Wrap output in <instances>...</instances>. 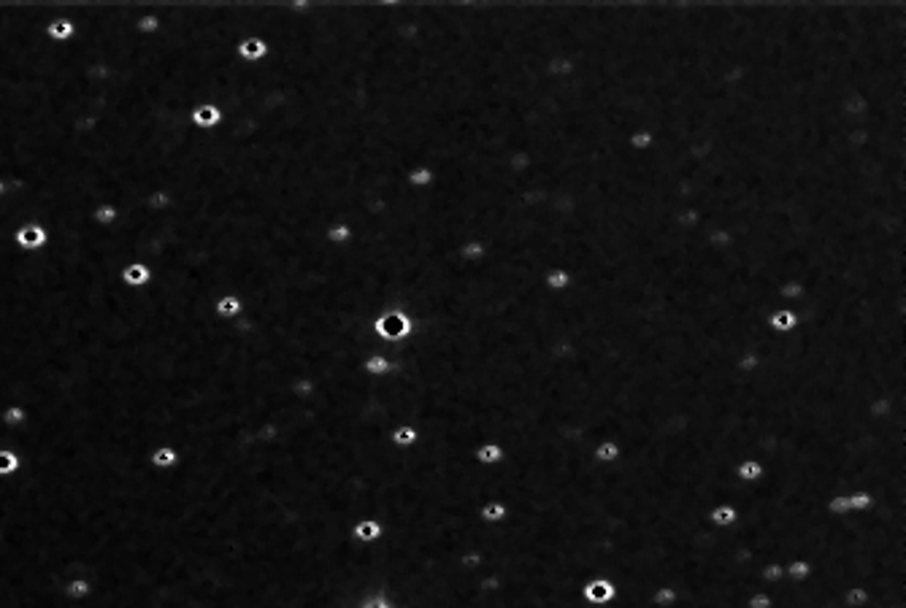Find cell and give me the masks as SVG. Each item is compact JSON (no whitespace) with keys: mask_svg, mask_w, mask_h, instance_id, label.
Here are the masks:
<instances>
[{"mask_svg":"<svg viewBox=\"0 0 906 608\" xmlns=\"http://www.w3.org/2000/svg\"><path fill=\"white\" fill-rule=\"evenodd\" d=\"M406 184L412 190H416V192H425V190H430L436 184V170L430 168V165H425V163L412 165V168L406 170Z\"/></svg>","mask_w":906,"mask_h":608,"instance_id":"11","label":"cell"},{"mask_svg":"<svg viewBox=\"0 0 906 608\" xmlns=\"http://www.w3.org/2000/svg\"><path fill=\"white\" fill-rule=\"evenodd\" d=\"M679 603V589L671 584H661L649 592V606L652 608H674Z\"/></svg>","mask_w":906,"mask_h":608,"instance_id":"21","label":"cell"},{"mask_svg":"<svg viewBox=\"0 0 906 608\" xmlns=\"http://www.w3.org/2000/svg\"><path fill=\"white\" fill-rule=\"evenodd\" d=\"M474 460H476V465H482V468H495V465H501V462L506 460V452L495 441H485V443H479L474 449Z\"/></svg>","mask_w":906,"mask_h":608,"instance_id":"12","label":"cell"},{"mask_svg":"<svg viewBox=\"0 0 906 608\" xmlns=\"http://www.w3.org/2000/svg\"><path fill=\"white\" fill-rule=\"evenodd\" d=\"M487 254H490V246H487V241H482V238H468V241H463L458 246V260L468 263V265L487 260Z\"/></svg>","mask_w":906,"mask_h":608,"instance_id":"10","label":"cell"},{"mask_svg":"<svg viewBox=\"0 0 906 608\" xmlns=\"http://www.w3.org/2000/svg\"><path fill=\"white\" fill-rule=\"evenodd\" d=\"M220 120H222V111L214 103H203V106H197L195 111H193V122H195L197 127H214Z\"/></svg>","mask_w":906,"mask_h":608,"instance_id":"23","label":"cell"},{"mask_svg":"<svg viewBox=\"0 0 906 608\" xmlns=\"http://www.w3.org/2000/svg\"><path fill=\"white\" fill-rule=\"evenodd\" d=\"M149 276H152V273H149V268L144 265V263H130V265L122 270V281L124 284H130V287H141V284H147Z\"/></svg>","mask_w":906,"mask_h":608,"instance_id":"26","label":"cell"},{"mask_svg":"<svg viewBox=\"0 0 906 608\" xmlns=\"http://www.w3.org/2000/svg\"><path fill=\"white\" fill-rule=\"evenodd\" d=\"M458 565H460L463 570H474V568L485 565V554H482V552H476V549H471V552H463V554L458 557Z\"/></svg>","mask_w":906,"mask_h":608,"instance_id":"31","label":"cell"},{"mask_svg":"<svg viewBox=\"0 0 906 608\" xmlns=\"http://www.w3.org/2000/svg\"><path fill=\"white\" fill-rule=\"evenodd\" d=\"M90 219H92L95 224H100V227H106V224H114V222L120 219V211H117L114 206H108V203H100V206L92 208Z\"/></svg>","mask_w":906,"mask_h":608,"instance_id":"28","label":"cell"},{"mask_svg":"<svg viewBox=\"0 0 906 608\" xmlns=\"http://www.w3.org/2000/svg\"><path fill=\"white\" fill-rule=\"evenodd\" d=\"M706 519H709L711 527H717V530H728V527H734L736 522H738V509H736L734 503H717V506H711L709 509Z\"/></svg>","mask_w":906,"mask_h":608,"instance_id":"9","label":"cell"},{"mask_svg":"<svg viewBox=\"0 0 906 608\" xmlns=\"http://www.w3.org/2000/svg\"><path fill=\"white\" fill-rule=\"evenodd\" d=\"M847 503H850V511H852V513H866V511H871L874 506H877L874 495H871V492H866V489L847 492Z\"/></svg>","mask_w":906,"mask_h":608,"instance_id":"25","label":"cell"},{"mask_svg":"<svg viewBox=\"0 0 906 608\" xmlns=\"http://www.w3.org/2000/svg\"><path fill=\"white\" fill-rule=\"evenodd\" d=\"M79 35V24L71 17H54L47 22V38L51 44H71Z\"/></svg>","mask_w":906,"mask_h":608,"instance_id":"6","label":"cell"},{"mask_svg":"<svg viewBox=\"0 0 906 608\" xmlns=\"http://www.w3.org/2000/svg\"><path fill=\"white\" fill-rule=\"evenodd\" d=\"M14 246L22 254H38L49 246V230L41 222H25L14 230Z\"/></svg>","mask_w":906,"mask_h":608,"instance_id":"2","label":"cell"},{"mask_svg":"<svg viewBox=\"0 0 906 608\" xmlns=\"http://www.w3.org/2000/svg\"><path fill=\"white\" fill-rule=\"evenodd\" d=\"M766 465L763 462H758V460H752V457H744V460H738L736 462V468H734V476L741 482V484H758V482H763L766 479Z\"/></svg>","mask_w":906,"mask_h":608,"instance_id":"7","label":"cell"},{"mask_svg":"<svg viewBox=\"0 0 906 608\" xmlns=\"http://www.w3.org/2000/svg\"><path fill=\"white\" fill-rule=\"evenodd\" d=\"M620 589L609 576H590L582 584V600L588 606H612Z\"/></svg>","mask_w":906,"mask_h":608,"instance_id":"3","label":"cell"},{"mask_svg":"<svg viewBox=\"0 0 906 608\" xmlns=\"http://www.w3.org/2000/svg\"><path fill=\"white\" fill-rule=\"evenodd\" d=\"M382 535H385V525L379 519H368V516L357 519L349 527V538L355 543H376V541H382Z\"/></svg>","mask_w":906,"mask_h":608,"instance_id":"5","label":"cell"},{"mask_svg":"<svg viewBox=\"0 0 906 608\" xmlns=\"http://www.w3.org/2000/svg\"><path fill=\"white\" fill-rule=\"evenodd\" d=\"M65 592H68L71 598H87V595H90V584L84 582V579H76V582H71L68 586H65Z\"/></svg>","mask_w":906,"mask_h":608,"instance_id":"35","label":"cell"},{"mask_svg":"<svg viewBox=\"0 0 906 608\" xmlns=\"http://www.w3.org/2000/svg\"><path fill=\"white\" fill-rule=\"evenodd\" d=\"M325 241L330 243V246H336V249L349 246V243L355 241V227L349 222H330L325 227Z\"/></svg>","mask_w":906,"mask_h":608,"instance_id":"15","label":"cell"},{"mask_svg":"<svg viewBox=\"0 0 906 608\" xmlns=\"http://www.w3.org/2000/svg\"><path fill=\"white\" fill-rule=\"evenodd\" d=\"M19 468V457L14 452H0V476H8Z\"/></svg>","mask_w":906,"mask_h":608,"instance_id":"32","label":"cell"},{"mask_svg":"<svg viewBox=\"0 0 906 608\" xmlns=\"http://www.w3.org/2000/svg\"><path fill=\"white\" fill-rule=\"evenodd\" d=\"M574 71H576V60H574L568 51H563V54H552V57L544 63V73H547L549 79H568Z\"/></svg>","mask_w":906,"mask_h":608,"instance_id":"13","label":"cell"},{"mask_svg":"<svg viewBox=\"0 0 906 608\" xmlns=\"http://www.w3.org/2000/svg\"><path fill=\"white\" fill-rule=\"evenodd\" d=\"M270 51V47L260 38V35H249L238 44V54L244 57L246 63H260L266 54Z\"/></svg>","mask_w":906,"mask_h":608,"instance_id":"17","label":"cell"},{"mask_svg":"<svg viewBox=\"0 0 906 608\" xmlns=\"http://www.w3.org/2000/svg\"><path fill=\"white\" fill-rule=\"evenodd\" d=\"M766 327L774 336H790L798 327V311L793 306H782V309H777V311H771L766 316Z\"/></svg>","mask_w":906,"mask_h":608,"instance_id":"4","label":"cell"},{"mask_svg":"<svg viewBox=\"0 0 906 608\" xmlns=\"http://www.w3.org/2000/svg\"><path fill=\"white\" fill-rule=\"evenodd\" d=\"M157 24H160V22H157V17H144V19L138 22V30H141V33H154V30H157Z\"/></svg>","mask_w":906,"mask_h":608,"instance_id":"38","label":"cell"},{"mask_svg":"<svg viewBox=\"0 0 906 608\" xmlns=\"http://www.w3.org/2000/svg\"><path fill=\"white\" fill-rule=\"evenodd\" d=\"M652 146H655V133H652L649 127H636V130L628 135V149L636 151V154L649 151Z\"/></svg>","mask_w":906,"mask_h":608,"instance_id":"22","label":"cell"},{"mask_svg":"<svg viewBox=\"0 0 906 608\" xmlns=\"http://www.w3.org/2000/svg\"><path fill=\"white\" fill-rule=\"evenodd\" d=\"M152 462H154V465H160V468H168V465H173V462H176V452H173V449H168V446H165V449H157V452L152 454Z\"/></svg>","mask_w":906,"mask_h":608,"instance_id":"34","label":"cell"},{"mask_svg":"<svg viewBox=\"0 0 906 608\" xmlns=\"http://www.w3.org/2000/svg\"><path fill=\"white\" fill-rule=\"evenodd\" d=\"M760 365H763V357H760L758 352H744V354L736 357L734 368L741 373V376H752V373H758L760 370Z\"/></svg>","mask_w":906,"mask_h":608,"instance_id":"27","label":"cell"},{"mask_svg":"<svg viewBox=\"0 0 906 608\" xmlns=\"http://www.w3.org/2000/svg\"><path fill=\"white\" fill-rule=\"evenodd\" d=\"M793 589V586H790ZM777 606V598L771 592H752L747 600H744V608H774Z\"/></svg>","mask_w":906,"mask_h":608,"instance_id":"29","label":"cell"},{"mask_svg":"<svg viewBox=\"0 0 906 608\" xmlns=\"http://www.w3.org/2000/svg\"><path fill=\"white\" fill-rule=\"evenodd\" d=\"M416 441H419V430H416L414 425H409V422H403V425H398V427H392V433H390V443L395 446V449H412L414 446Z\"/></svg>","mask_w":906,"mask_h":608,"instance_id":"20","label":"cell"},{"mask_svg":"<svg viewBox=\"0 0 906 608\" xmlns=\"http://www.w3.org/2000/svg\"><path fill=\"white\" fill-rule=\"evenodd\" d=\"M149 206H154V208H165V206H171V197L165 192H154L152 197H149Z\"/></svg>","mask_w":906,"mask_h":608,"instance_id":"37","label":"cell"},{"mask_svg":"<svg viewBox=\"0 0 906 608\" xmlns=\"http://www.w3.org/2000/svg\"><path fill=\"white\" fill-rule=\"evenodd\" d=\"M360 370H363V373H368V376H387V373H392V370H395V363H392L387 354H382V352H373V354L363 357V363H360Z\"/></svg>","mask_w":906,"mask_h":608,"instance_id":"16","label":"cell"},{"mask_svg":"<svg viewBox=\"0 0 906 608\" xmlns=\"http://www.w3.org/2000/svg\"><path fill=\"white\" fill-rule=\"evenodd\" d=\"M541 281H544V287H547V290L558 295V292H565L568 287H571L574 276H571V270H565V268L558 265V268H549V270L544 273V279H541Z\"/></svg>","mask_w":906,"mask_h":608,"instance_id":"19","label":"cell"},{"mask_svg":"<svg viewBox=\"0 0 906 608\" xmlns=\"http://www.w3.org/2000/svg\"><path fill=\"white\" fill-rule=\"evenodd\" d=\"M476 516H479L482 525H501V522H506L512 516V509L503 500H485L476 511Z\"/></svg>","mask_w":906,"mask_h":608,"instance_id":"8","label":"cell"},{"mask_svg":"<svg viewBox=\"0 0 906 608\" xmlns=\"http://www.w3.org/2000/svg\"><path fill=\"white\" fill-rule=\"evenodd\" d=\"M882 608H901V606H882Z\"/></svg>","mask_w":906,"mask_h":608,"instance_id":"39","label":"cell"},{"mask_svg":"<svg viewBox=\"0 0 906 608\" xmlns=\"http://www.w3.org/2000/svg\"><path fill=\"white\" fill-rule=\"evenodd\" d=\"M590 457H592V462H598V465H614V462L622 457V446L614 438H604V441H598L592 446Z\"/></svg>","mask_w":906,"mask_h":608,"instance_id":"14","label":"cell"},{"mask_svg":"<svg viewBox=\"0 0 906 608\" xmlns=\"http://www.w3.org/2000/svg\"><path fill=\"white\" fill-rule=\"evenodd\" d=\"M241 297H236V295H225L222 297L220 303H217V314H222V316H236V314H241Z\"/></svg>","mask_w":906,"mask_h":608,"instance_id":"30","label":"cell"},{"mask_svg":"<svg viewBox=\"0 0 906 608\" xmlns=\"http://www.w3.org/2000/svg\"><path fill=\"white\" fill-rule=\"evenodd\" d=\"M841 603L844 608H863L868 606V589L860 586V584H850L844 592H841Z\"/></svg>","mask_w":906,"mask_h":608,"instance_id":"24","label":"cell"},{"mask_svg":"<svg viewBox=\"0 0 906 608\" xmlns=\"http://www.w3.org/2000/svg\"><path fill=\"white\" fill-rule=\"evenodd\" d=\"M814 576V568L809 559H790L784 562V579L787 584H804Z\"/></svg>","mask_w":906,"mask_h":608,"instance_id":"18","label":"cell"},{"mask_svg":"<svg viewBox=\"0 0 906 608\" xmlns=\"http://www.w3.org/2000/svg\"><path fill=\"white\" fill-rule=\"evenodd\" d=\"M3 422H6V425H22V422H25V409H19V406L8 409V411L3 413Z\"/></svg>","mask_w":906,"mask_h":608,"instance_id":"36","label":"cell"},{"mask_svg":"<svg viewBox=\"0 0 906 608\" xmlns=\"http://www.w3.org/2000/svg\"><path fill=\"white\" fill-rule=\"evenodd\" d=\"M314 392H317V384L312 379H298V381H293V395H298V397H312Z\"/></svg>","mask_w":906,"mask_h":608,"instance_id":"33","label":"cell"},{"mask_svg":"<svg viewBox=\"0 0 906 608\" xmlns=\"http://www.w3.org/2000/svg\"><path fill=\"white\" fill-rule=\"evenodd\" d=\"M414 333V319L401 309H387L371 322V336L385 343H401Z\"/></svg>","mask_w":906,"mask_h":608,"instance_id":"1","label":"cell"}]
</instances>
